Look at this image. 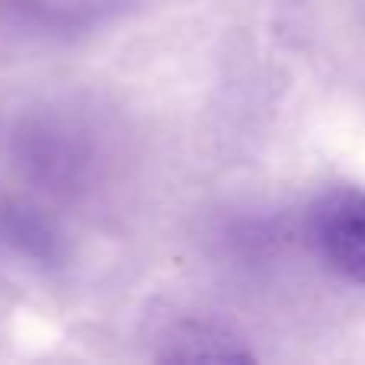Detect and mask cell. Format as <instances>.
<instances>
[{
  "label": "cell",
  "instance_id": "obj_1",
  "mask_svg": "<svg viewBox=\"0 0 365 365\" xmlns=\"http://www.w3.org/2000/svg\"><path fill=\"white\" fill-rule=\"evenodd\" d=\"M308 240L330 272L365 285V189H330L308 212Z\"/></svg>",
  "mask_w": 365,
  "mask_h": 365
}]
</instances>
